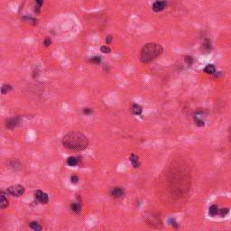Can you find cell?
Wrapping results in <instances>:
<instances>
[{
    "mask_svg": "<svg viewBox=\"0 0 231 231\" xmlns=\"http://www.w3.org/2000/svg\"><path fill=\"white\" fill-rule=\"evenodd\" d=\"M63 146L72 151H82L89 146V139L80 131H71L63 137Z\"/></svg>",
    "mask_w": 231,
    "mask_h": 231,
    "instance_id": "1",
    "label": "cell"
},
{
    "mask_svg": "<svg viewBox=\"0 0 231 231\" xmlns=\"http://www.w3.org/2000/svg\"><path fill=\"white\" fill-rule=\"evenodd\" d=\"M163 53V48L156 43H149L145 44L140 52V62L144 64L150 63L159 58Z\"/></svg>",
    "mask_w": 231,
    "mask_h": 231,
    "instance_id": "2",
    "label": "cell"
},
{
    "mask_svg": "<svg viewBox=\"0 0 231 231\" xmlns=\"http://www.w3.org/2000/svg\"><path fill=\"white\" fill-rule=\"evenodd\" d=\"M26 191V189L23 185L20 184H16V185H12L10 187L7 188L6 192L8 194H10L11 196L14 197H21L22 195H23V193Z\"/></svg>",
    "mask_w": 231,
    "mask_h": 231,
    "instance_id": "3",
    "label": "cell"
},
{
    "mask_svg": "<svg viewBox=\"0 0 231 231\" xmlns=\"http://www.w3.org/2000/svg\"><path fill=\"white\" fill-rule=\"evenodd\" d=\"M34 197L35 200H38L41 204H47L49 202V196L46 192H43V190H36L34 193Z\"/></svg>",
    "mask_w": 231,
    "mask_h": 231,
    "instance_id": "4",
    "label": "cell"
},
{
    "mask_svg": "<svg viewBox=\"0 0 231 231\" xmlns=\"http://www.w3.org/2000/svg\"><path fill=\"white\" fill-rule=\"evenodd\" d=\"M167 1L166 0H157L153 4L152 9L155 13H159V12L163 11L167 7Z\"/></svg>",
    "mask_w": 231,
    "mask_h": 231,
    "instance_id": "5",
    "label": "cell"
},
{
    "mask_svg": "<svg viewBox=\"0 0 231 231\" xmlns=\"http://www.w3.org/2000/svg\"><path fill=\"white\" fill-rule=\"evenodd\" d=\"M20 122H21V118L19 117H10V118L6 119V127L8 129H14L20 125Z\"/></svg>",
    "mask_w": 231,
    "mask_h": 231,
    "instance_id": "6",
    "label": "cell"
},
{
    "mask_svg": "<svg viewBox=\"0 0 231 231\" xmlns=\"http://www.w3.org/2000/svg\"><path fill=\"white\" fill-rule=\"evenodd\" d=\"M202 115H203V112L199 110V111H196L193 115V119H194V122L195 124L198 126V127H203L205 125L204 123V120L202 119Z\"/></svg>",
    "mask_w": 231,
    "mask_h": 231,
    "instance_id": "7",
    "label": "cell"
},
{
    "mask_svg": "<svg viewBox=\"0 0 231 231\" xmlns=\"http://www.w3.org/2000/svg\"><path fill=\"white\" fill-rule=\"evenodd\" d=\"M110 194L111 196L116 198V199H119L121 197L124 196V190L121 188V187H114L111 190H110Z\"/></svg>",
    "mask_w": 231,
    "mask_h": 231,
    "instance_id": "8",
    "label": "cell"
},
{
    "mask_svg": "<svg viewBox=\"0 0 231 231\" xmlns=\"http://www.w3.org/2000/svg\"><path fill=\"white\" fill-rule=\"evenodd\" d=\"M0 196H1V200H0V208H1L2 210L6 209L8 207L9 205V200L6 195V193L5 191L1 190V192H0Z\"/></svg>",
    "mask_w": 231,
    "mask_h": 231,
    "instance_id": "9",
    "label": "cell"
},
{
    "mask_svg": "<svg viewBox=\"0 0 231 231\" xmlns=\"http://www.w3.org/2000/svg\"><path fill=\"white\" fill-rule=\"evenodd\" d=\"M129 161L132 163L134 168H139L140 167V162H139V158L136 154H131V155L129 156Z\"/></svg>",
    "mask_w": 231,
    "mask_h": 231,
    "instance_id": "10",
    "label": "cell"
},
{
    "mask_svg": "<svg viewBox=\"0 0 231 231\" xmlns=\"http://www.w3.org/2000/svg\"><path fill=\"white\" fill-rule=\"evenodd\" d=\"M202 49L203 51H205L206 53H210L212 51V44H211V42L209 38H206L204 39L203 43H202Z\"/></svg>",
    "mask_w": 231,
    "mask_h": 231,
    "instance_id": "11",
    "label": "cell"
},
{
    "mask_svg": "<svg viewBox=\"0 0 231 231\" xmlns=\"http://www.w3.org/2000/svg\"><path fill=\"white\" fill-rule=\"evenodd\" d=\"M131 110H132V113L134 115L140 116L143 113V107L140 105H138V104H133L132 107H131Z\"/></svg>",
    "mask_w": 231,
    "mask_h": 231,
    "instance_id": "12",
    "label": "cell"
},
{
    "mask_svg": "<svg viewBox=\"0 0 231 231\" xmlns=\"http://www.w3.org/2000/svg\"><path fill=\"white\" fill-rule=\"evenodd\" d=\"M203 71L206 74H210V75H214L216 73V67L213 64H208L203 70Z\"/></svg>",
    "mask_w": 231,
    "mask_h": 231,
    "instance_id": "13",
    "label": "cell"
},
{
    "mask_svg": "<svg viewBox=\"0 0 231 231\" xmlns=\"http://www.w3.org/2000/svg\"><path fill=\"white\" fill-rule=\"evenodd\" d=\"M218 211H220V209L217 205H211L209 208V215L212 217L218 216Z\"/></svg>",
    "mask_w": 231,
    "mask_h": 231,
    "instance_id": "14",
    "label": "cell"
},
{
    "mask_svg": "<svg viewBox=\"0 0 231 231\" xmlns=\"http://www.w3.org/2000/svg\"><path fill=\"white\" fill-rule=\"evenodd\" d=\"M67 164L70 167H74L78 164L79 163V160H78V158L77 157H74V156H70L69 157L68 159H67Z\"/></svg>",
    "mask_w": 231,
    "mask_h": 231,
    "instance_id": "15",
    "label": "cell"
},
{
    "mask_svg": "<svg viewBox=\"0 0 231 231\" xmlns=\"http://www.w3.org/2000/svg\"><path fill=\"white\" fill-rule=\"evenodd\" d=\"M8 164L10 167L14 168L15 170H21L22 169V164L17 160H10L8 162Z\"/></svg>",
    "mask_w": 231,
    "mask_h": 231,
    "instance_id": "16",
    "label": "cell"
},
{
    "mask_svg": "<svg viewBox=\"0 0 231 231\" xmlns=\"http://www.w3.org/2000/svg\"><path fill=\"white\" fill-rule=\"evenodd\" d=\"M29 227H30V228H32L33 230H35V231H41V230L43 229L42 226H40V224H38L36 221H32V222H30Z\"/></svg>",
    "mask_w": 231,
    "mask_h": 231,
    "instance_id": "17",
    "label": "cell"
},
{
    "mask_svg": "<svg viewBox=\"0 0 231 231\" xmlns=\"http://www.w3.org/2000/svg\"><path fill=\"white\" fill-rule=\"evenodd\" d=\"M12 90H13V87H12L10 84H4L2 86V88H1V93L3 95H6V93H8Z\"/></svg>",
    "mask_w": 231,
    "mask_h": 231,
    "instance_id": "18",
    "label": "cell"
},
{
    "mask_svg": "<svg viewBox=\"0 0 231 231\" xmlns=\"http://www.w3.org/2000/svg\"><path fill=\"white\" fill-rule=\"evenodd\" d=\"M70 209H71L72 211L75 212V213H80V209H81V206L79 203H71L70 204Z\"/></svg>",
    "mask_w": 231,
    "mask_h": 231,
    "instance_id": "19",
    "label": "cell"
},
{
    "mask_svg": "<svg viewBox=\"0 0 231 231\" xmlns=\"http://www.w3.org/2000/svg\"><path fill=\"white\" fill-rule=\"evenodd\" d=\"M102 62V58L100 56H94L90 59V63H95V64H100Z\"/></svg>",
    "mask_w": 231,
    "mask_h": 231,
    "instance_id": "20",
    "label": "cell"
},
{
    "mask_svg": "<svg viewBox=\"0 0 231 231\" xmlns=\"http://www.w3.org/2000/svg\"><path fill=\"white\" fill-rule=\"evenodd\" d=\"M35 1V4H36V6H35V12L37 14L40 13V9L43 4V0H34Z\"/></svg>",
    "mask_w": 231,
    "mask_h": 231,
    "instance_id": "21",
    "label": "cell"
},
{
    "mask_svg": "<svg viewBox=\"0 0 231 231\" xmlns=\"http://www.w3.org/2000/svg\"><path fill=\"white\" fill-rule=\"evenodd\" d=\"M228 213H229V209H228V208L220 209V211H218V216H220L221 217H224L227 216Z\"/></svg>",
    "mask_w": 231,
    "mask_h": 231,
    "instance_id": "22",
    "label": "cell"
},
{
    "mask_svg": "<svg viewBox=\"0 0 231 231\" xmlns=\"http://www.w3.org/2000/svg\"><path fill=\"white\" fill-rule=\"evenodd\" d=\"M184 60H185V63L188 66H191L193 64V63H194V59H193L192 56H186Z\"/></svg>",
    "mask_w": 231,
    "mask_h": 231,
    "instance_id": "23",
    "label": "cell"
},
{
    "mask_svg": "<svg viewBox=\"0 0 231 231\" xmlns=\"http://www.w3.org/2000/svg\"><path fill=\"white\" fill-rule=\"evenodd\" d=\"M100 51H101L103 53H109L111 52V49H110V48H109L108 46H105V45H104V46H101V47H100Z\"/></svg>",
    "mask_w": 231,
    "mask_h": 231,
    "instance_id": "24",
    "label": "cell"
},
{
    "mask_svg": "<svg viewBox=\"0 0 231 231\" xmlns=\"http://www.w3.org/2000/svg\"><path fill=\"white\" fill-rule=\"evenodd\" d=\"M70 182L72 184H77L79 182V177L77 175H72L70 177Z\"/></svg>",
    "mask_w": 231,
    "mask_h": 231,
    "instance_id": "25",
    "label": "cell"
},
{
    "mask_svg": "<svg viewBox=\"0 0 231 231\" xmlns=\"http://www.w3.org/2000/svg\"><path fill=\"white\" fill-rule=\"evenodd\" d=\"M92 113H93L92 109L90 108V107H87V108H84V109H83V114H84V115L90 116V115H91Z\"/></svg>",
    "mask_w": 231,
    "mask_h": 231,
    "instance_id": "26",
    "label": "cell"
},
{
    "mask_svg": "<svg viewBox=\"0 0 231 231\" xmlns=\"http://www.w3.org/2000/svg\"><path fill=\"white\" fill-rule=\"evenodd\" d=\"M51 43H52V40L50 38H45L44 39V41H43V45L44 46L48 47V46L51 45Z\"/></svg>",
    "mask_w": 231,
    "mask_h": 231,
    "instance_id": "27",
    "label": "cell"
},
{
    "mask_svg": "<svg viewBox=\"0 0 231 231\" xmlns=\"http://www.w3.org/2000/svg\"><path fill=\"white\" fill-rule=\"evenodd\" d=\"M111 42H112V35H107L106 38V43L109 44L111 43Z\"/></svg>",
    "mask_w": 231,
    "mask_h": 231,
    "instance_id": "28",
    "label": "cell"
},
{
    "mask_svg": "<svg viewBox=\"0 0 231 231\" xmlns=\"http://www.w3.org/2000/svg\"><path fill=\"white\" fill-rule=\"evenodd\" d=\"M170 222H172V226H174L175 227H178V225H177V223L175 222L174 220H170Z\"/></svg>",
    "mask_w": 231,
    "mask_h": 231,
    "instance_id": "29",
    "label": "cell"
},
{
    "mask_svg": "<svg viewBox=\"0 0 231 231\" xmlns=\"http://www.w3.org/2000/svg\"><path fill=\"white\" fill-rule=\"evenodd\" d=\"M229 141H230V143H231V127H230V129H229Z\"/></svg>",
    "mask_w": 231,
    "mask_h": 231,
    "instance_id": "30",
    "label": "cell"
}]
</instances>
